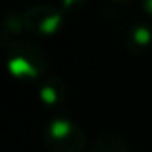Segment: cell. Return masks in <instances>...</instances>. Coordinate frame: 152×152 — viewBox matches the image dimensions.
Here are the masks:
<instances>
[{
  "instance_id": "6da1fadb",
  "label": "cell",
  "mask_w": 152,
  "mask_h": 152,
  "mask_svg": "<svg viewBox=\"0 0 152 152\" xmlns=\"http://www.w3.org/2000/svg\"><path fill=\"white\" fill-rule=\"evenodd\" d=\"M5 66L12 77L21 82H38L48 77L49 57L33 41L20 39L5 51Z\"/></svg>"
},
{
  "instance_id": "8992f818",
  "label": "cell",
  "mask_w": 152,
  "mask_h": 152,
  "mask_svg": "<svg viewBox=\"0 0 152 152\" xmlns=\"http://www.w3.org/2000/svg\"><path fill=\"white\" fill-rule=\"evenodd\" d=\"M25 21L23 13L20 12H8L0 20V49L7 51L13 46L18 39V36L25 33Z\"/></svg>"
},
{
  "instance_id": "52a82bcc",
  "label": "cell",
  "mask_w": 152,
  "mask_h": 152,
  "mask_svg": "<svg viewBox=\"0 0 152 152\" xmlns=\"http://www.w3.org/2000/svg\"><path fill=\"white\" fill-rule=\"evenodd\" d=\"M90 152H129V144L119 134L103 132L95 139Z\"/></svg>"
},
{
  "instance_id": "ba28073f",
  "label": "cell",
  "mask_w": 152,
  "mask_h": 152,
  "mask_svg": "<svg viewBox=\"0 0 152 152\" xmlns=\"http://www.w3.org/2000/svg\"><path fill=\"white\" fill-rule=\"evenodd\" d=\"M87 5V0H61V8L64 13H77Z\"/></svg>"
},
{
  "instance_id": "9c48e42d",
  "label": "cell",
  "mask_w": 152,
  "mask_h": 152,
  "mask_svg": "<svg viewBox=\"0 0 152 152\" xmlns=\"http://www.w3.org/2000/svg\"><path fill=\"white\" fill-rule=\"evenodd\" d=\"M142 4V8H144V12L149 15V17H152V0H141Z\"/></svg>"
},
{
  "instance_id": "5b68a950",
  "label": "cell",
  "mask_w": 152,
  "mask_h": 152,
  "mask_svg": "<svg viewBox=\"0 0 152 152\" xmlns=\"http://www.w3.org/2000/svg\"><path fill=\"white\" fill-rule=\"evenodd\" d=\"M69 87L66 80L59 75H48L41 82L39 87V100L48 108H57L61 106L67 98Z\"/></svg>"
},
{
  "instance_id": "30bf717a",
  "label": "cell",
  "mask_w": 152,
  "mask_h": 152,
  "mask_svg": "<svg viewBox=\"0 0 152 152\" xmlns=\"http://www.w3.org/2000/svg\"><path fill=\"white\" fill-rule=\"evenodd\" d=\"M113 4H118V5H128V4H132L134 0H110Z\"/></svg>"
},
{
  "instance_id": "277c9868",
  "label": "cell",
  "mask_w": 152,
  "mask_h": 152,
  "mask_svg": "<svg viewBox=\"0 0 152 152\" xmlns=\"http://www.w3.org/2000/svg\"><path fill=\"white\" fill-rule=\"evenodd\" d=\"M124 49L132 56H145L152 49V28L147 23H134L124 34Z\"/></svg>"
},
{
  "instance_id": "3957f363",
  "label": "cell",
  "mask_w": 152,
  "mask_h": 152,
  "mask_svg": "<svg viewBox=\"0 0 152 152\" xmlns=\"http://www.w3.org/2000/svg\"><path fill=\"white\" fill-rule=\"evenodd\" d=\"M64 12L51 4H36L23 12L25 30L38 38L56 34L64 25Z\"/></svg>"
},
{
  "instance_id": "7a4b0ae2",
  "label": "cell",
  "mask_w": 152,
  "mask_h": 152,
  "mask_svg": "<svg viewBox=\"0 0 152 152\" xmlns=\"http://www.w3.org/2000/svg\"><path fill=\"white\" fill-rule=\"evenodd\" d=\"M43 142L51 152H83L87 134L70 118L54 116L44 124Z\"/></svg>"
}]
</instances>
